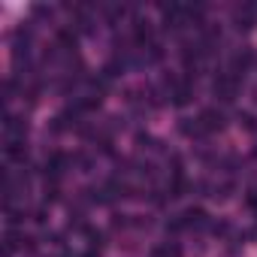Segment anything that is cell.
<instances>
[{"label": "cell", "mask_w": 257, "mask_h": 257, "mask_svg": "<svg viewBox=\"0 0 257 257\" xmlns=\"http://www.w3.org/2000/svg\"><path fill=\"white\" fill-rule=\"evenodd\" d=\"M152 257H182V248L176 242H167V245H158L152 251Z\"/></svg>", "instance_id": "11"}, {"label": "cell", "mask_w": 257, "mask_h": 257, "mask_svg": "<svg viewBox=\"0 0 257 257\" xmlns=\"http://www.w3.org/2000/svg\"><path fill=\"white\" fill-rule=\"evenodd\" d=\"M233 22H236L239 31H251L254 22H257V10H254V7H239V10L233 13Z\"/></svg>", "instance_id": "5"}, {"label": "cell", "mask_w": 257, "mask_h": 257, "mask_svg": "<svg viewBox=\"0 0 257 257\" xmlns=\"http://www.w3.org/2000/svg\"><path fill=\"white\" fill-rule=\"evenodd\" d=\"M248 206L257 212V188H251V191H248Z\"/></svg>", "instance_id": "16"}, {"label": "cell", "mask_w": 257, "mask_h": 257, "mask_svg": "<svg viewBox=\"0 0 257 257\" xmlns=\"http://www.w3.org/2000/svg\"><path fill=\"white\" fill-rule=\"evenodd\" d=\"M82 257H100V251H97V248H91V251H85Z\"/></svg>", "instance_id": "18"}, {"label": "cell", "mask_w": 257, "mask_h": 257, "mask_svg": "<svg viewBox=\"0 0 257 257\" xmlns=\"http://www.w3.org/2000/svg\"><path fill=\"white\" fill-rule=\"evenodd\" d=\"M46 215H49L46 209H37V212H34V221H37V224H46Z\"/></svg>", "instance_id": "17"}, {"label": "cell", "mask_w": 257, "mask_h": 257, "mask_svg": "<svg viewBox=\"0 0 257 257\" xmlns=\"http://www.w3.org/2000/svg\"><path fill=\"white\" fill-rule=\"evenodd\" d=\"M182 221H185V227H203L206 224V212L203 209H188L182 215Z\"/></svg>", "instance_id": "9"}, {"label": "cell", "mask_w": 257, "mask_h": 257, "mask_svg": "<svg viewBox=\"0 0 257 257\" xmlns=\"http://www.w3.org/2000/svg\"><path fill=\"white\" fill-rule=\"evenodd\" d=\"M82 233H85V236H88V245H91V248H97V251H100V248H103V242H106V236H103V233H100V230H94V227H85V230H82Z\"/></svg>", "instance_id": "12"}, {"label": "cell", "mask_w": 257, "mask_h": 257, "mask_svg": "<svg viewBox=\"0 0 257 257\" xmlns=\"http://www.w3.org/2000/svg\"><path fill=\"white\" fill-rule=\"evenodd\" d=\"M58 43H61L67 52H73V49H76V43H79V37H76V31H70V28H61V31H58Z\"/></svg>", "instance_id": "10"}, {"label": "cell", "mask_w": 257, "mask_h": 257, "mask_svg": "<svg viewBox=\"0 0 257 257\" xmlns=\"http://www.w3.org/2000/svg\"><path fill=\"white\" fill-rule=\"evenodd\" d=\"M212 91H215L218 100L230 103V100L236 97V91H239V76H233V73H218L215 82H212Z\"/></svg>", "instance_id": "1"}, {"label": "cell", "mask_w": 257, "mask_h": 257, "mask_svg": "<svg viewBox=\"0 0 257 257\" xmlns=\"http://www.w3.org/2000/svg\"><path fill=\"white\" fill-rule=\"evenodd\" d=\"M4 131H7L10 140H25V134H28V121H25L22 115H7V118H4Z\"/></svg>", "instance_id": "4"}, {"label": "cell", "mask_w": 257, "mask_h": 257, "mask_svg": "<svg viewBox=\"0 0 257 257\" xmlns=\"http://www.w3.org/2000/svg\"><path fill=\"white\" fill-rule=\"evenodd\" d=\"M67 164H70V158H67L64 152H52V155L46 158V176H49L52 182H58V179L64 176V170H67Z\"/></svg>", "instance_id": "2"}, {"label": "cell", "mask_w": 257, "mask_h": 257, "mask_svg": "<svg viewBox=\"0 0 257 257\" xmlns=\"http://www.w3.org/2000/svg\"><path fill=\"white\" fill-rule=\"evenodd\" d=\"M170 97H173L176 106H188V103H191V85H188V82H173Z\"/></svg>", "instance_id": "7"}, {"label": "cell", "mask_w": 257, "mask_h": 257, "mask_svg": "<svg viewBox=\"0 0 257 257\" xmlns=\"http://www.w3.org/2000/svg\"><path fill=\"white\" fill-rule=\"evenodd\" d=\"M239 124L245 127V131H254V127H257V124H254V115H251V112H242V115H239Z\"/></svg>", "instance_id": "15"}, {"label": "cell", "mask_w": 257, "mask_h": 257, "mask_svg": "<svg viewBox=\"0 0 257 257\" xmlns=\"http://www.w3.org/2000/svg\"><path fill=\"white\" fill-rule=\"evenodd\" d=\"M200 124H203V131H206V134L221 131V127H224V112H221V109H215V106H209V109H203V112H200Z\"/></svg>", "instance_id": "3"}, {"label": "cell", "mask_w": 257, "mask_h": 257, "mask_svg": "<svg viewBox=\"0 0 257 257\" xmlns=\"http://www.w3.org/2000/svg\"><path fill=\"white\" fill-rule=\"evenodd\" d=\"M7 158H10V161H25V158H28L25 140H7Z\"/></svg>", "instance_id": "8"}, {"label": "cell", "mask_w": 257, "mask_h": 257, "mask_svg": "<svg viewBox=\"0 0 257 257\" xmlns=\"http://www.w3.org/2000/svg\"><path fill=\"white\" fill-rule=\"evenodd\" d=\"M61 200V191H58V185L52 182V185H46V203H58Z\"/></svg>", "instance_id": "14"}, {"label": "cell", "mask_w": 257, "mask_h": 257, "mask_svg": "<svg viewBox=\"0 0 257 257\" xmlns=\"http://www.w3.org/2000/svg\"><path fill=\"white\" fill-rule=\"evenodd\" d=\"M22 221H25V212H19V209L7 206V224H10V227H16V224H22Z\"/></svg>", "instance_id": "13"}, {"label": "cell", "mask_w": 257, "mask_h": 257, "mask_svg": "<svg viewBox=\"0 0 257 257\" xmlns=\"http://www.w3.org/2000/svg\"><path fill=\"white\" fill-rule=\"evenodd\" d=\"M134 40L140 43V46H152L155 40H152V25L146 22V19H137V25H134Z\"/></svg>", "instance_id": "6"}]
</instances>
